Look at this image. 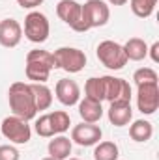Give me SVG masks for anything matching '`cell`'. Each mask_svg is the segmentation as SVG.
Returning a JSON list of instances; mask_svg holds the SVG:
<instances>
[{
    "mask_svg": "<svg viewBox=\"0 0 159 160\" xmlns=\"http://www.w3.org/2000/svg\"><path fill=\"white\" fill-rule=\"evenodd\" d=\"M8 101H9V108H11L13 116H17L21 119H26V121L34 119L38 116L30 84H26V82H13L9 86V91H8Z\"/></svg>",
    "mask_w": 159,
    "mask_h": 160,
    "instance_id": "cell-1",
    "label": "cell"
},
{
    "mask_svg": "<svg viewBox=\"0 0 159 160\" xmlns=\"http://www.w3.org/2000/svg\"><path fill=\"white\" fill-rule=\"evenodd\" d=\"M56 69V62L52 52L49 50H41V48H34L26 54V65H25V75L26 78L34 84H45L51 71Z\"/></svg>",
    "mask_w": 159,
    "mask_h": 160,
    "instance_id": "cell-2",
    "label": "cell"
},
{
    "mask_svg": "<svg viewBox=\"0 0 159 160\" xmlns=\"http://www.w3.org/2000/svg\"><path fill=\"white\" fill-rule=\"evenodd\" d=\"M97 60L111 71H120L123 69V65L127 63V56L123 52V47L116 41L105 39L97 45Z\"/></svg>",
    "mask_w": 159,
    "mask_h": 160,
    "instance_id": "cell-3",
    "label": "cell"
},
{
    "mask_svg": "<svg viewBox=\"0 0 159 160\" xmlns=\"http://www.w3.org/2000/svg\"><path fill=\"white\" fill-rule=\"evenodd\" d=\"M0 132L6 140H9L11 143H17V145H25L32 138V128H30L28 121L21 119L17 116L4 118L2 125H0Z\"/></svg>",
    "mask_w": 159,
    "mask_h": 160,
    "instance_id": "cell-4",
    "label": "cell"
},
{
    "mask_svg": "<svg viewBox=\"0 0 159 160\" xmlns=\"http://www.w3.org/2000/svg\"><path fill=\"white\" fill-rule=\"evenodd\" d=\"M54 62H56V69H64L66 73H80L86 65V54L75 48V47H60L52 52Z\"/></svg>",
    "mask_w": 159,
    "mask_h": 160,
    "instance_id": "cell-5",
    "label": "cell"
},
{
    "mask_svg": "<svg viewBox=\"0 0 159 160\" xmlns=\"http://www.w3.org/2000/svg\"><path fill=\"white\" fill-rule=\"evenodd\" d=\"M51 34V24L47 15L41 11H30L25 17V36L32 43H45Z\"/></svg>",
    "mask_w": 159,
    "mask_h": 160,
    "instance_id": "cell-6",
    "label": "cell"
},
{
    "mask_svg": "<svg viewBox=\"0 0 159 160\" xmlns=\"http://www.w3.org/2000/svg\"><path fill=\"white\" fill-rule=\"evenodd\" d=\"M137 108L144 116L156 114L159 108V84H139L137 86Z\"/></svg>",
    "mask_w": 159,
    "mask_h": 160,
    "instance_id": "cell-7",
    "label": "cell"
},
{
    "mask_svg": "<svg viewBox=\"0 0 159 160\" xmlns=\"http://www.w3.org/2000/svg\"><path fill=\"white\" fill-rule=\"evenodd\" d=\"M103 82V101L114 102V101H129L131 102V86L129 82L116 77H101Z\"/></svg>",
    "mask_w": 159,
    "mask_h": 160,
    "instance_id": "cell-8",
    "label": "cell"
},
{
    "mask_svg": "<svg viewBox=\"0 0 159 160\" xmlns=\"http://www.w3.org/2000/svg\"><path fill=\"white\" fill-rule=\"evenodd\" d=\"M103 136V130L96 123H79L71 128V142H75L80 147H92L96 145Z\"/></svg>",
    "mask_w": 159,
    "mask_h": 160,
    "instance_id": "cell-9",
    "label": "cell"
},
{
    "mask_svg": "<svg viewBox=\"0 0 159 160\" xmlns=\"http://www.w3.org/2000/svg\"><path fill=\"white\" fill-rule=\"evenodd\" d=\"M82 11L86 15V21L90 24V30L92 28L105 26L109 22V19H111V9H109L107 2H103V0H88L82 6Z\"/></svg>",
    "mask_w": 159,
    "mask_h": 160,
    "instance_id": "cell-10",
    "label": "cell"
},
{
    "mask_svg": "<svg viewBox=\"0 0 159 160\" xmlns=\"http://www.w3.org/2000/svg\"><path fill=\"white\" fill-rule=\"evenodd\" d=\"M56 99L64 104V106H75L80 101V88L75 80L71 78H60L56 82L54 88Z\"/></svg>",
    "mask_w": 159,
    "mask_h": 160,
    "instance_id": "cell-11",
    "label": "cell"
},
{
    "mask_svg": "<svg viewBox=\"0 0 159 160\" xmlns=\"http://www.w3.org/2000/svg\"><path fill=\"white\" fill-rule=\"evenodd\" d=\"M23 39V28L15 19H2L0 21V45L6 48L17 47Z\"/></svg>",
    "mask_w": 159,
    "mask_h": 160,
    "instance_id": "cell-12",
    "label": "cell"
},
{
    "mask_svg": "<svg viewBox=\"0 0 159 160\" xmlns=\"http://www.w3.org/2000/svg\"><path fill=\"white\" fill-rule=\"evenodd\" d=\"M107 118L114 127H125L133 119V108L129 101H114L107 110Z\"/></svg>",
    "mask_w": 159,
    "mask_h": 160,
    "instance_id": "cell-13",
    "label": "cell"
},
{
    "mask_svg": "<svg viewBox=\"0 0 159 160\" xmlns=\"http://www.w3.org/2000/svg\"><path fill=\"white\" fill-rule=\"evenodd\" d=\"M56 15L69 28H73L80 19V4L75 2V0H60L56 4Z\"/></svg>",
    "mask_w": 159,
    "mask_h": 160,
    "instance_id": "cell-14",
    "label": "cell"
},
{
    "mask_svg": "<svg viewBox=\"0 0 159 160\" xmlns=\"http://www.w3.org/2000/svg\"><path fill=\"white\" fill-rule=\"evenodd\" d=\"M77 104H79V116L82 118L84 123H97L103 118V106H101V102L84 97V99H80Z\"/></svg>",
    "mask_w": 159,
    "mask_h": 160,
    "instance_id": "cell-15",
    "label": "cell"
},
{
    "mask_svg": "<svg viewBox=\"0 0 159 160\" xmlns=\"http://www.w3.org/2000/svg\"><path fill=\"white\" fill-rule=\"evenodd\" d=\"M71 140L66 138V136H52V140L49 142L47 145V151H49V157L54 160H68L71 155Z\"/></svg>",
    "mask_w": 159,
    "mask_h": 160,
    "instance_id": "cell-16",
    "label": "cell"
},
{
    "mask_svg": "<svg viewBox=\"0 0 159 160\" xmlns=\"http://www.w3.org/2000/svg\"><path fill=\"white\" fill-rule=\"evenodd\" d=\"M122 47H123V52L127 56V62L129 60L131 62H140V60H144L148 56V45H146V41L140 39V38H131Z\"/></svg>",
    "mask_w": 159,
    "mask_h": 160,
    "instance_id": "cell-17",
    "label": "cell"
},
{
    "mask_svg": "<svg viewBox=\"0 0 159 160\" xmlns=\"http://www.w3.org/2000/svg\"><path fill=\"white\" fill-rule=\"evenodd\" d=\"M30 89H32V95H34V102H36V110H49L51 104H52V91L49 86L45 84H34L30 82Z\"/></svg>",
    "mask_w": 159,
    "mask_h": 160,
    "instance_id": "cell-18",
    "label": "cell"
},
{
    "mask_svg": "<svg viewBox=\"0 0 159 160\" xmlns=\"http://www.w3.org/2000/svg\"><path fill=\"white\" fill-rule=\"evenodd\" d=\"M129 136H131L133 142L144 143V142H148L154 136V127H152L150 121L137 119V121H133V125L129 127Z\"/></svg>",
    "mask_w": 159,
    "mask_h": 160,
    "instance_id": "cell-19",
    "label": "cell"
},
{
    "mask_svg": "<svg viewBox=\"0 0 159 160\" xmlns=\"http://www.w3.org/2000/svg\"><path fill=\"white\" fill-rule=\"evenodd\" d=\"M120 149L114 142H97L94 149V160H118Z\"/></svg>",
    "mask_w": 159,
    "mask_h": 160,
    "instance_id": "cell-20",
    "label": "cell"
},
{
    "mask_svg": "<svg viewBox=\"0 0 159 160\" xmlns=\"http://www.w3.org/2000/svg\"><path fill=\"white\" fill-rule=\"evenodd\" d=\"M129 6L133 15H137L139 19H148L156 9L157 0H129Z\"/></svg>",
    "mask_w": 159,
    "mask_h": 160,
    "instance_id": "cell-21",
    "label": "cell"
},
{
    "mask_svg": "<svg viewBox=\"0 0 159 160\" xmlns=\"http://www.w3.org/2000/svg\"><path fill=\"white\" fill-rule=\"evenodd\" d=\"M84 97H88L92 101H97V102H103V82H101V77H92V78L86 80Z\"/></svg>",
    "mask_w": 159,
    "mask_h": 160,
    "instance_id": "cell-22",
    "label": "cell"
},
{
    "mask_svg": "<svg viewBox=\"0 0 159 160\" xmlns=\"http://www.w3.org/2000/svg\"><path fill=\"white\" fill-rule=\"evenodd\" d=\"M49 118H51V125H52L54 134H64L69 128V125H71L69 114L64 112V110H54V112L49 114Z\"/></svg>",
    "mask_w": 159,
    "mask_h": 160,
    "instance_id": "cell-23",
    "label": "cell"
},
{
    "mask_svg": "<svg viewBox=\"0 0 159 160\" xmlns=\"http://www.w3.org/2000/svg\"><path fill=\"white\" fill-rule=\"evenodd\" d=\"M133 80H135L137 86H139V84H154V82H159V77L154 69H150V67H140V69H137V71L133 73Z\"/></svg>",
    "mask_w": 159,
    "mask_h": 160,
    "instance_id": "cell-24",
    "label": "cell"
},
{
    "mask_svg": "<svg viewBox=\"0 0 159 160\" xmlns=\"http://www.w3.org/2000/svg\"><path fill=\"white\" fill-rule=\"evenodd\" d=\"M34 128H36L38 136H41V138H52V136H54V130H52V125H51V118H49V114L40 116V118L36 119V123H34Z\"/></svg>",
    "mask_w": 159,
    "mask_h": 160,
    "instance_id": "cell-25",
    "label": "cell"
},
{
    "mask_svg": "<svg viewBox=\"0 0 159 160\" xmlns=\"http://www.w3.org/2000/svg\"><path fill=\"white\" fill-rule=\"evenodd\" d=\"M0 160H19V151L13 145H0Z\"/></svg>",
    "mask_w": 159,
    "mask_h": 160,
    "instance_id": "cell-26",
    "label": "cell"
},
{
    "mask_svg": "<svg viewBox=\"0 0 159 160\" xmlns=\"http://www.w3.org/2000/svg\"><path fill=\"white\" fill-rule=\"evenodd\" d=\"M45 0H17V4L23 8V9H36L38 6H41Z\"/></svg>",
    "mask_w": 159,
    "mask_h": 160,
    "instance_id": "cell-27",
    "label": "cell"
},
{
    "mask_svg": "<svg viewBox=\"0 0 159 160\" xmlns=\"http://www.w3.org/2000/svg\"><path fill=\"white\" fill-rule=\"evenodd\" d=\"M148 54L154 63H159V41H156L152 47H148Z\"/></svg>",
    "mask_w": 159,
    "mask_h": 160,
    "instance_id": "cell-28",
    "label": "cell"
},
{
    "mask_svg": "<svg viewBox=\"0 0 159 160\" xmlns=\"http://www.w3.org/2000/svg\"><path fill=\"white\" fill-rule=\"evenodd\" d=\"M107 2H109L111 6H125L129 0H107Z\"/></svg>",
    "mask_w": 159,
    "mask_h": 160,
    "instance_id": "cell-29",
    "label": "cell"
},
{
    "mask_svg": "<svg viewBox=\"0 0 159 160\" xmlns=\"http://www.w3.org/2000/svg\"><path fill=\"white\" fill-rule=\"evenodd\" d=\"M43 160H54V158H51V157H47V158H43Z\"/></svg>",
    "mask_w": 159,
    "mask_h": 160,
    "instance_id": "cell-30",
    "label": "cell"
},
{
    "mask_svg": "<svg viewBox=\"0 0 159 160\" xmlns=\"http://www.w3.org/2000/svg\"><path fill=\"white\" fill-rule=\"evenodd\" d=\"M68 160H80V158H68Z\"/></svg>",
    "mask_w": 159,
    "mask_h": 160,
    "instance_id": "cell-31",
    "label": "cell"
}]
</instances>
